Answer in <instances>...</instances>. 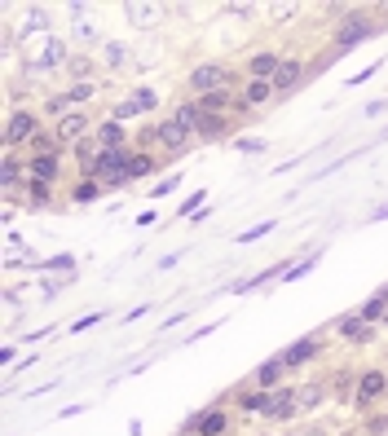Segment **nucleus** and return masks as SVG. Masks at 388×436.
Returning <instances> with one entry per match:
<instances>
[{
  "label": "nucleus",
  "mask_w": 388,
  "mask_h": 436,
  "mask_svg": "<svg viewBox=\"0 0 388 436\" xmlns=\"http://www.w3.org/2000/svg\"><path fill=\"white\" fill-rule=\"evenodd\" d=\"M239 401H243V410H251V414H269V401H274V392L261 388V392H243Z\"/></svg>",
  "instance_id": "obj_20"
},
{
  "label": "nucleus",
  "mask_w": 388,
  "mask_h": 436,
  "mask_svg": "<svg viewBox=\"0 0 388 436\" xmlns=\"http://www.w3.org/2000/svg\"><path fill=\"white\" fill-rule=\"evenodd\" d=\"M375 31H380V23H370L366 13H353V18H344L340 27H335V49H353V44L370 40Z\"/></svg>",
  "instance_id": "obj_2"
},
{
  "label": "nucleus",
  "mask_w": 388,
  "mask_h": 436,
  "mask_svg": "<svg viewBox=\"0 0 388 436\" xmlns=\"http://www.w3.org/2000/svg\"><path fill=\"white\" fill-rule=\"evenodd\" d=\"M384 313H388V304H384V300H380V295H370V300H366V304L358 309V317H366V322H370V326H375V322H380V317H384Z\"/></svg>",
  "instance_id": "obj_23"
},
{
  "label": "nucleus",
  "mask_w": 388,
  "mask_h": 436,
  "mask_svg": "<svg viewBox=\"0 0 388 436\" xmlns=\"http://www.w3.org/2000/svg\"><path fill=\"white\" fill-rule=\"evenodd\" d=\"M40 137V120L31 110H13L9 115V124H5V146H23V141H36Z\"/></svg>",
  "instance_id": "obj_3"
},
{
  "label": "nucleus",
  "mask_w": 388,
  "mask_h": 436,
  "mask_svg": "<svg viewBox=\"0 0 388 436\" xmlns=\"http://www.w3.org/2000/svg\"><path fill=\"white\" fill-rule=\"evenodd\" d=\"M93 93H97L93 84H71V89H66V97H71V102H89Z\"/></svg>",
  "instance_id": "obj_32"
},
{
  "label": "nucleus",
  "mask_w": 388,
  "mask_h": 436,
  "mask_svg": "<svg viewBox=\"0 0 388 436\" xmlns=\"http://www.w3.org/2000/svg\"><path fill=\"white\" fill-rule=\"evenodd\" d=\"M384 326H388V313H384Z\"/></svg>",
  "instance_id": "obj_39"
},
{
  "label": "nucleus",
  "mask_w": 388,
  "mask_h": 436,
  "mask_svg": "<svg viewBox=\"0 0 388 436\" xmlns=\"http://www.w3.org/2000/svg\"><path fill=\"white\" fill-rule=\"evenodd\" d=\"M358 379H362V375H353V371H335V383H331V388L340 392V397H349V392H358Z\"/></svg>",
  "instance_id": "obj_25"
},
{
  "label": "nucleus",
  "mask_w": 388,
  "mask_h": 436,
  "mask_svg": "<svg viewBox=\"0 0 388 436\" xmlns=\"http://www.w3.org/2000/svg\"><path fill=\"white\" fill-rule=\"evenodd\" d=\"M300 79H305V62H300V58H282L278 75H274V93H278V97H282V93H292Z\"/></svg>",
  "instance_id": "obj_8"
},
{
  "label": "nucleus",
  "mask_w": 388,
  "mask_h": 436,
  "mask_svg": "<svg viewBox=\"0 0 388 436\" xmlns=\"http://www.w3.org/2000/svg\"><path fill=\"white\" fill-rule=\"evenodd\" d=\"M27 27H31V31H44V27H49V23H44V9H31V13H27Z\"/></svg>",
  "instance_id": "obj_36"
},
{
  "label": "nucleus",
  "mask_w": 388,
  "mask_h": 436,
  "mask_svg": "<svg viewBox=\"0 0 388 436\" xmlns=\"http://www.w3.org/2000/svg\"><path fill=\"white\" fill-rule=\"evenodd\" d=\"M89 326H97V313H89V317H80V322H75L71 331H89Z\"/></svg>",
  "instance_id": "obj_37"
},
{
  "label": "nucleus",
  "mask_w": 388,
  "mask_h": 436,
  "mask_svg": "<svg viewBox=\"0 0 388 436\" xmlns=\"http://www.w3.org/2000/svg\"><path fill=\"white\" fill-rule=\"evenodd\" d=\"M36 269H49V274H66V269H75V260H71V256H54V260L36 264Z\"/></svg>",
  "instance_id": "obj_29"
},
{
  "label": "nucleus",
  "mask_w": 388,
  "mask_h": 436,
  "mask_svg": "<svg viewBox=\"0 0 388 436\" xmlns=\"http://www.w3.org/2000/svg\"><path fill=\"white\" fill-rule=\"evenodd\" d=\"M335 331H340L344 340H353V344H366L370 335H375V326H370L366 317H358V313H344L340 322H335Z\"/></svg>",
  "instance_id": "obj_9"
},
{
  "label": "nucleus",
  "mask_w": 388,
  "mask_h": 436,
  "mask_svg": "<svg viewBox=\"0 0 388 436\" xmlns=\"http://www.w3.org/2000/svg\"><path fill=\"white\" fill-rule=\"evenodd\" d=\"M155 132H159V141H163L168 150H185V141H190V132H181V128H177L173 120H163V124H159Z\"/></svg>",
  "instance_id": "obj_18"
},
{
  "label": "nucleus",
  "mask_w": 388,
  "mask_h": 436,
  "mask_svg": "<svg viewBox=\"0 0 388 436\" xmlns=\"http://www.w3.org/2000/svg\"><path fill=\"white\" fill-rule=\"evenodd\" d=\"M173 124H177L181 132H199V124H204V110H199V102L177 106V110H173Z\"/></svg>",
  "instance_id": "obj_11"
},
{
  "label": "nucleus",
  "mask_w": 388,
  "mask_h": 436,
  "mask_svg": "<svg viewBox=\"0 0 388 436\" xmlns=\"http://www.w3.org/2000/svg\"><path fill=\"white\" fill-rule=\"evenodd\" d=\"M225 428H230L225 410H204V414H194L190 423H185V432H199V436H221Z\"/></svg>",
  "instance_id": "obj_7"
},
{
  "label": "nucleus",
  "mask_w": 388,
  "mask_h": 436,
  "mask_svg": "<svg viewBox=\"0 0 388 436\" xmlns=\"http://www.w3.org/2000/svg\"><path fill=\"white\" fill-rule=\"evenodd\" d=\"M318 357V340H300V344H292L282 353V361H287V371H292V366H305V361H313Z\"/></svg>",
  "instance_id": "obj_13"
},
{
  "label": "nucleus",
  "mask_w": 388,
  "mask_h": 436,
  "mask_svg": "<svg viewBox=\"0 0 388 436\" xmlns=\"http://www.w3.org/2000/svg\"><path fill=\"white\" fill-rule=\"evenodd\" d=\"M327 397V383H305V388H296V410H318Z\"/></svg>",
  "instance_id": "obj_16"
},
{
  "label": "nucleus",
  "mask_w": 388,
  "mask_h": 436,
  "mask_svg": "<svg viewBox=\"0 0 388 436\" xmlns=\"http://www.w3.org/2000/svg\"><path fill=\"white\" fill-rule=\"evenodd\" d=\"M225 106H230V93H204V97H199V110H204V115H216Z\"/></svg>",
  "instance_id": "obj_22"
},
{
  "label": "nucleus",
  "mask_w": 388,
  "mask_h": 436,
  "mask_svg": "<svg viewBox=\"0 0 388 436\" xmlns=\"http://www.w3.org/2000/svg\"><path fill=\"white\" fill-rule=\"evenodd\" d=\"M97 194H102V186H97V181H80V186L71 190V198H75V203H93Z\"/></svg>",
  "instance_id": "obj_27"
},
{
  "label": "nucleus",
  "mask_w": 388,
  "mask_h": 436,
  "mask_svg": "<svg viewBox=\"0 0 388 436\" xmlns=\"http://www.w3.org/2000/svg\"><path fill=\"white\" fill-rule=\"evenodd\" d=\"M84 128H89V120L84 115H62V120L54 124V137H58V146H80L84 141Z\"/></svg>",
  "instance_id": "obj_5"
},
{
  "label": "nucleus",
  "mask_w": 388,
  "mask_h": 436,
  "mask_svg": "<svg viewBox=\"0 0 388 436\" xmlns=\"http://www.w3.org/2000/svg\"><path fill=\"white\" fill-rule=\"evenodd\" d=\"M269 97H274V84H269V79H247V89H243V106H265Z\"/></svg>",
  "instance_id": "obj_15"
},
{
  "label": "nucleus",
  "mask_w": 388,
  "mask_h": 436,
  "mask_svg": "<svg viewBox=\"0 0 388 436\" xmlns=\"http://www.w3.org/2000/svg\"><path fill=\"white\" fill-rule=\"evenodd\" d=\"M128 18L142 23V27H150V23L159 18V9H155V5H128Z\"/></svg>",
  "instance_id": "obj_26"
},
{
  "label": "nucleus",
  "mask_w": 388,
  "mask_h": 436,
  "mask_svg": "<svg viewBox=\"0 0 388 436\" xmlns=\"http://www.w3.org/2000/svg\"><path fill=\"white\" fill-rule=\"evenodd\" d=\"M269 229H274V221H261V225H251V229H243V233H239V243H256V238H265Z\"/></svg>",
  "instance_id": "obj_31"
},
{
  "label": "nucleus",
  "mask_w": 388,
  "mask_h": 436,
  "mask_svg": "<svg viewBox=\"0 0 388 436\" xmlns=\"http://www.w3.org/2000/svg\"><path fill=\"white\" fill-rule=\"evenodd\" d=\"M292 414H300L296 410V388H278L274 401H269V418H292Z\"/></svg>",
  "instance_id": "obj_12"
},
{
  "label": "nucleus",
  "mask_w": 388,
  "mask_h": 436,
  "mask_svg": "<svg viewBox=\"0 0 388 436\" xmlns=\"http://www.w3.org/2000/svg\"><path fill=\"white\" fill-rule=\"evenodd\" d=\"M177 186H181V177L173 172V177H168V181H159V186H155V198H163V194H173Z\"/></svg>",
  "instance_id": "obj_34"
},
{
  "label": "nucleus",
  "mask_w": 388,
  "mask_h": 436,
  "mask_svg": "<svg viewBox=\"0 0 388 436\" xmlns=\"http://www.w3.org/2000/svg\"><path fill=\"white\" fill-rule=\"evenodd\" d=\"M49 194H54V186H44V181H31V177H27V203H31V207H44Z\"/></svg>",
  "instance_id": "obj_21"
},
{
  "label": "nucleus",
  "mask_w": 388,
  "mask_h": 436,
  "mask_svg": "<svg viewBox=\"0 0 388 436\" xmlns=\"http://www.w3.org/2000/svg\"><path fill=\"white\" fill-rule=\"evenodd\" d=\"M102 53H106V62H111V66H124V62H128V49H124V44H115V40H106V44H102Z\"/></svg>",
  "instance_id": "obj_28"
},
{
  "label": "nucleus",
  "mask_w": 388,
  "mask_h": 436,
  "mask_svg": "<svg viewBox=\"0 0 388 436\" xmlns=\"http://www.w3.org/2000/svg\"><path fill=\"white\" fill-rule=\"evenodd\" d=\"M234 146H239V150H247V155H256V150H265V141H261V137H239Z\"/></svg>",
  "instance_id": "obj_35"
},
{
  "label": "nucleus",
  "mask_w": 388,
  "mask_h": 436,
  "mask_svg": "<svg viewBox=\"0 0 388 436\" xmlns=\"http://www.w3.org/2000/svg\"><path fill=\"white\" fill-rule=\"evenodd\" d=\"M27 177V163L18 159V155H5V163H0V190L5 194H13V186Z\"/></svg>",
  "instance_id": "obj_10"
},
{
  "label": "nucleus",
  "mask_w": 388,
  "mask_h": 436,
  "mask_svg": "<svg viewBox=\"0 0 388 436\" xmlns=\"http://www.w3.org/2000/svg\"><path fill=\"white\" fill-rule=\"evenodd\" d=\"M97 141H102V150H124V124L106 120L102 128H97Z\"/></svg>",
  "instance_id": "obj_17"
},
{
  "label": "nucleus",
  "mask_w": 388,
  "mask_h": 436,
  "mask_svg": "<svg viewBox=\"0 0 388 436\" xmlns=\"http://www.w3.org/2000/svg\"><path fill=\"white\" fill-rule=\"evenodd\" d=\"M384 392H388V375H384V371H362L358 392H353V406L366 410V406H375V401H380Z\"/></svg>",
  "instance_id": "obj_4"
},
{
  "label": "nucleus",
  "mask_w": 388,
  "mask_h": 436,
  "mask_svg": "<svg viewBox=\"0 0 388 436\" xmlns=\"http://www.w3.org/2000/svg\"><path fill=\"white\" fill-rule=\"evenodd\" d=\"M313 264H318V256H313V260H300L296 269H287V274H282V282H296V278H305V274L313 269Z\"/></svg>",
  "instance_id": "obj_33"
},
{
  "label": "nucleus",
  "mask_w": 388,
  "mask_h": 436,
  "mask_svg": "<svg viewBox=\"0 0 388 436\" xmlns=\"http://www.w3.org/2000/svg\"><path fill=\"white\" fill-rule=\"evenodd\" d=\"M150 172H155V159H150V155H132V163H128V181L150 177Z\"/></svg>",
  "instance_id": "obj_24"
},
{
  "label": "nucleus",
  "mask_w": 388,
  "mask_h": 436,
  "mask_svg": "<svg viewBox=\"0 0 388 436\" xmlns=\"http://www.w3.org/2000/svg\"><path fill=\"white\" fill-rule=\"evenodd\" d=\"M132 102H137V110H155V106H159V93H155V89H137Z\"/></svg>",
  "instance_id": "obj_30"
},
{
  "label": "nucleus",
  "mask_w": 388,
  "mask_h": 436,
  "mask_svg": "<svg viewBox=\"0 0 388 436\" xmlns=\"http://www.w3.org/2000/svg\"><path fill=\"white\" fill-rule=\"evenodd\" d=\"M58 172H62V159H58V155H31V159H27V177H31V181L54 186Z\"/></svg>",
  "instance_id": "obj_6"
},
{
  "label": "nucleus",
  "mask_w": 388,
  "mask_h": 436,
  "mask_svg": "<svg viewBox=\"0 0 388 436\" xmlns=\"http://www.w3.org/2000/svg\"><path fill=\"white\" fill-rule=\"evenodd\" d=\"M230 132V120H221V115H204V124H199V137L204 141H221Z\"/></svg>",
  "instance_id": "obj_19"
},
{
  "label": "nucleus",
  "mask_w": 388,
  "mask_h": 436,
  "mask_svg": "<svg viewBox=\"0 0 388 436\" xmlns=\"http://www.w3.org/2000/svg\"><path fill=\"white\" fill-rule=\"evenodd\" d=\"M234 84V71L230 66H221V62H204V66H194L190 71V89L204 97V93H225Z\"/></svg>",
  "instance_id": "obj_1"
},
{
  "label": "nucleus",
  "mask_w": 388,
  "mask_h": 436,
  "mask_svg": "<svg viewBox=\"0 0 388 436\" xmlns=\"http://www.w3.org/2000/svg\"><path fill=\"white\" fill-rule=\"evenodd\" d=\"M292 436H323V432H318V428H305V432H292Z\"/></svg>",
  "instance_id": "obj_38"
},
{
  "label": "nucleus",
  "mask_w": 388,
  "mask_h": 436,
  "mask_svg": "<svg viewBox=\"0 0 388 436\" xmlns=\"http://www.w3.org/2000/svg\"><path fill=\"white\" fill-rule=\"evenodd\" d=\"M282 371H287V361H282V353H278V357H269V361H261V366H256V383L269 392V388L278 383V375H282Z\"/></svg>",
  "instance_id": "obj_14"
}]
</instances>
